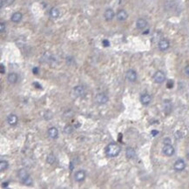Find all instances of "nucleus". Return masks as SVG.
<instances>
[{
	"label": "nucleus",
	"instance_id": "nucleus-8",
	"mask_svg": "<svg viewBox=\"0 0 189 189\" xmlns=\"http://www.w3.org/2000/svg\"><path fill=\"white\" fill-rule=\"evenodd\" d=\"M86 174L84 170H78L74 174V180L77 182H81L86 179Z\"/></svg>",
	"mask_w": 189,
	"mask_h": 189
},
{
	"label": "nucleus",
	"instance_id": "nucleus-26",
	"mask_svg": "<svg viewBox=\"0 0 189 189\" xmlns=\"http://www.w3.org/2000/svg\"><path fill=\"white\" fill-rule=\"evenodd\" d=\"M52 117H53V114H52V112H50V111H47V112L45 113V119H46V120L51 119Z\"/></svg>",
	"mask_w": 189,
	"mask_h": 189
},
{
	"label": "nucleus",
	"instance_id": "nucleus-34",
	"mask_svg": "<svg viewBox=\"0 0 189 189\" xmlns=\"http://www.w3.org/2000/svg\"><path fill=\"white\" fill-rule=\"evenodd\" d=\"M33 86H36V88H38V89H42V86H41V85H39L38 83H37V82H34L33 84H32Z\"/></svg>",
	"mask_w": 189,
	"mask_h": 189
},
{
	"label": "nucleus",
	"instance_id": "nucleus-2",
	"mask_svg": "<svg viewBox=\"0 0 189 189\" xmlns=\"http://www.w3.org/2000/svg\"><path fill=\"white\" fill-rule=\"evenodd\" d=\"M95 102L99 105H105L109 101V98L105 93H98L94 99Z\"/></svg>",
	"mask_w": 189,
	"mask_h": 189
},
{
	"label": "nucleus",
	"instance_id": "nucleus-33",
	"mask_svg": "<svg viewBox=\"0 0 189 189\" xmlns=\"http://www.w3.org/2000/svg\"><path fill=\"white\" fill-rule=\"evenodd\" d=\"M151 134H152V136L155 137V136H157V135L159 134V131H157V130H153V131L151 132Z\"/></svg>",
	"mask_w": 189,
	"mask_h": 189
},
{
	"label": "nucleus",
	"instance_id": "nucleus-6",
	"mask_svg": "<svg viewBox=\"0 0 189 189\" xmlns=\"http://www.w3.org/2000/svg\"><path fill=\"white\" fill-rule=\"evenodd\" d=\"M185 167H186V163H185V161H184L183 160H181V159L177 160L175 161L174 165V170H176V171H178V172L183 171V170L185 169Z\"/></svg>",
	"mask_w": 189,
	"mask_h": 189
},
{
	"label": "nucleus",
	"instance_id": "nucleus-35",
	"mask_svg": "<svg viewBox=\"0 0 189 189\" xmlns=\"http://www.w3.org/2000/svg\"><path fill=\"white\" fill-rule=\"evenodd\" d=\"M185 72H186V74L187 76H189V66H186V68H185Z\"/></svg>",
	"mask_w": 189,
	"mask_h": 189
},
{
	"label": "nucleus",
	"instance_id": "nucleus-32",
	"mask_svg": "<svg viewBox=\"0 0 189 189\" xmlns=\"http://www.w3.org/2000/svg\"><path fill=\"white\" fill-rule=\"evenodd\" d=\"M38 72H39V68H38V67L36 66V67H33V68H32V73H34V74L36 75V74H38Z\"/></svg>",
	"mask_w": 189,
	"mask_h": 189
},
{
	"label": "nucleus",
	"instance_id": "nucleus-13",
	"mask_svg": "<svg viewBox=\"0 0 189 189\" xmlns=\"http://www.w3.org/2000/svg\"><path fill=\"white\" fill-rule=\"evenodd\" d=\"M152 101V97L148 93H144L140 96V102L144 106H147Z\"/></svg>",
	"mask_w": 189,
	"mask_h": 189
},
{
	"label": "nucleus",
	"instance_id": "nucleus-14",
	"mask_svg": "<svg viewBox=\"0 0 189 189\" xmlns=\"http://www.w3.org/2000/svg\"><path fill=\"white\" fill-rule=\"evenodd\" d=\"M73 93L76 97H82L84 94H85V88H84L82 86H76L73 88Z\"/></svg>",
	"mask_w": 189,
	"mask_h": 189
},
{
	"label": "nucleus",
	"instance_id": "nucleus-17",
	"mask_svg": "<svg viewBox=\"0 0 189 189\" xmlns=\"http://www.w3.org/2000/svg\"><path fill=\"white\" fill-rule=\"evenodd\" d=\"M18 76L16 72H11L7 76V80L10 84H16L17 82Z\"/></svg>",
	"mask_w": 189,
	"mask_h": 189
},
{
	"label": "nucleus",
	"instance_id": "nucleus-22",
	"mask_svg": "<svg viewBox=\"0 0 189 189\" xmlns=\"http://www.w3.org/2000/svg\"><path fill=\"white\" fill-rule=\"evenodd\" d=\"M9 166V163L7 160H1L0 161V171L4 172L5 171Z\"/></svg>",
	"mask_w": 189,
	"mask_h": 189
},
{
	"label": "nucleus",
	"instance_id": "nucleus-21",
	"mask_svg": "<svg viewBox=\"0 0 189 189\" xmlns=\"http://www.w3.org/2000/svg\"><path fill=\"white\" fill-rule=\"evenodd\" d=\"M163 107H164V111L166 113H169L172 111V104L170 100H164Z\"/></svg>",
	"mask_w": 189,
	"mask_h": 189
},
{
	"label": "nucleus",
	"instance_id": "nucleus-5",
	"mask_svg": "<svg viewBox=\"0 0 189 189\" xmlns=\"http://www.w3.org/2000/svg\"><path fill=\"white\" fill-rule=\"evenodd\" d=\"M158 46H159V49L162 52L164 51H166L168 50L169 47H170V42L168 39L166 38H163L161 40H160L159 44H158Z\"/></svg>",
	"mask_w": 189,
	"mask_h": 189
},
{
	"label": "nucleus",
	"instance_id": "nucleus-10",
	"mask_svg": "<svg viewBox=\"0 0 189 189\" xmlns=\"http://www.w3.org/2000/svg\"><path fill=\"white\" fill-rule=\"evenodd\" d=\"M125 77L127 78L130 81V82H135L137 80V72L133 70V69H130L127 72V74H125Z\"/></svg>",
	"mask_w": 189,
	"mask_h": 189
},
{
	"label": "nucleus",
	"instance_id": "nucleus-31",
	"mask_svg": "<svg viewBox=\"0 0 189 189\" xmlns=\"http://www.w3.org/2000/svg\"><path fill=\"white\" fill-rule=\"evenodd\" d=\"M0 72H1V74H5V67L4 66V64L0 65Z\"/></svg>",
	"mask_w": 189,
	"mask_h": 189
},
{
	"label": "nucleus",
	"instance_id": "nucleus-16",
	"mask_svg": "<svg viewBox=\"0 0 189 189\" xmlns=\"http://www.w3.org/2000/svg\"><path fill=\"white\" fill-rule=\"evenodd\" d=\"M22 18H23V14L19 11L14 12L11 17V20L13 23H19L20 21L22 20Z\"/></svg>",
	"mask_w": 189,
	"mask_h": 189
},
{
	"label": "nucleus",
	"instance_id": "nucleus-1",
	"mask_svg": "<svg viewBox=\"0 0 189 189\" xmlns=\"http://www.w3.org/2000/svg\"><path fill=\"white\" fill-rule=\"evenodd\" d=\"M105 151H106L107 156H108L110 158H115L120 153L121 147L116 143H110L109 145H107Z\"/></svg>",
	"mask_w": 189,
	"mask_h": 189
},
{
	"label": "nucleus",
	"instance_id": "nucleus-9",
	"mask_svg": "<svg viewBox=\"0 0 189 189\" xmlns=\"http://www.w3.org/2000/svg\"><path fill=\"white\" fill-rule=\"evenodd\" d=\"M17 176H18V178H19V180H21V182L24 183V182L30 177V174L27 173V171H26L25 169L22 168V169H20V170L18 171Z\"/></svg>",
	"mask_w": 189,
	"mask_h": 189
},
{
	"label": "nucleus",
	"instance_id": "nucleus-27",
	"mask_svg": "<svg viewBox=\"0 0 189 189\" xmlns=\"http://www.w3.org/2000/svg\"><path fill=\"white\" fill-rule=\"evenodd\" d=\"M32 182H33V181H32V177L30 176L23 184H25V185H26V186H32Z\"/></svg>",
	"mask_w": 189,
	"mask_h": 189
},
{
	"label": "nucleus",
	"instance_id": "nucleus-23",
	"mask_svg": "<svg viewBox=\"0 0 189 189\" xmlns=\"http://www.w3.org/2000/svg\"><path fill=\"white\" fill-rule=\"evenodd\" d=\"M14 1L15 0H1L0 6H1V8H4V6H10L14 3Z\"/></svg>",
	"mask_w": 189,
	"mask_h": 189
},
{
	"label": "nucleus",
	"instance_id": "nucleus-11",
	"mask_svg": "<svg viewBox=\"0 0 189 189\" xmlns=\"http://www.w3.org/2000/svg\"><path fill=\"white\" fill-rule=\"evenodd\" d=\"M104 17L106 18V20L107 21H111L113 19V17H115V12L113 9L111 8H108L105 11V13H104Z\"/></svg>",
	"mask_w": 189,
	"mask_h": 189
},
{
	"label": "nucleus",
	"instance_id": "nucleus-12",
	"mask_svg": "<svg viewBox=\"0 0 189 189\" xmlns=\"http://www.w3.org/2000/svg\"><path fill=\"white\" fill-rule=\"evenodd\" d=\"M146 26H147V21H146L145 18L140 17L139 19H137V21H136V27L139 30H143Z\"/></svg>",
	"mask_w": 189,
	"mask_h": 189
},
{
	"label": "nucleus",
	"instance_id": "nucleus-24",
	"mask_svg": "<svg viewBox=\"0 0 189 189\" xmlns=\"http://www.w3.org/2000/svg\"><path fill=\"white\" fill-rule=\"evenodd\" d=\"M73 130H74V127H72V125H65V127H64V133H65L66 134H71V133H72Z\"/></svg>",
	"mask_w": 189,
	"mask_h": 189
},
{
	"label": "nucleus",
	"instance_id": "nucleus-15",
	"mask_svg": "<svg viewBox=\"0 0 189 189\" xmlns=\"http://www.w3.org/2000/svg\"><path fill=\"white\" fill-rule=\"evenodd\" d=\"M7 122L11 127H15L18 122V118L16 114H10L7 117Z\"/></svg>",
	"mask_w": 189,
	"mask_h": 189
},
{
	"label": "nucleus",
	"instance_id": "nucleus-19",
	"mask_svg": "<svg viewBox=\"0 0 189 189\" xmlns=\"http://www.w3.org/2000/svg\"><path fill=\"white\" fill-rule=\"evenodd\" d=\"M125 156L128 159H134L136 157V152L133 147H127L125 150Z\"/></svg>",
	"mask_w": 189,
	"mask_h": 189
},
{
	"label": "nucleus",
	"instance_id": "nucleus-29",
	"mask_svg": "<svg viewBox=\"0 0 189 189\" xmlns=\"http://www.w3.org/2000/svg\"><path fill=\"white\" fill-rule=\"evenodd\" d=\"M102 45H103L105 47H108V46H110V42H109V40H107V39H104V40L102 41Z\"/></svg>",
	"mask_w": 189,
	"mask_h": 189
},
{
	"label": "nucleus",
	"instance_id": "nucleus-36",
	"mask_svg": "<svg viewBox=\"0 0 189 189\" xmlns=\"http://www.w3.org/2000/svg\"><path fill=\"white\" fill-rule=\"evenodd\" d=\"M8 186H9V183H8V182H3V183H2V187H4V188L8 187Z\"/></svg>",
	"mask_w": 189,
	"mask_h": 189
},
{
	"label": "nucleus",
	"instance_id": "nucleus-30",
	"mask_svg": "<svg viewBox=\"0 0 189 189\" xmlns=\"http://www.w3.org/2000/svg\"><path fill=\"white\" fill-rule=\"evenodd\" d=\"M166 86H167V88H169V89H171V88H173L174 87V81L173 80H168V82H167V84H166Z\"/></svg>",
	"mask_w": 189,
	"mask_h": 189
},
{
	"label": "nucleus",
	"instance_id": "nucleus-4",
	"mask_svg": "<svg viewBox=\"0 0 189 189\" xmlns=\"http://www.w3.org/2000/svg\"><path fill=\"white\" fill-rule=\"evenodd\" d=\"M153 80L157 84H162L166 80V75L161 71H157L153 75Z\"/></svg>",
	"mask_w": 189,
	"mask_h": 189
},
{
	"label": "nucleus",
	"instance_id": "nucleus-7",
	"mask_svg": "<svg viewBox=\"0 0 189 189\" xmlns=\"http://www.w3.org/2000/svg\"><path fill=\"white\" fill-rule=\"evenodd\" d=\"M116 17L119 21H120V22H123V21H125L127 19L128 17V13L127 12V11H125L123 9L119 10L117 14H116Z\"/></svg>",
	"mask_w": 189,
	"mask_h": 189
},
{
	"label": "nucleus",
	"instance_id": "nucleus-20",
	"mask_svg": "<svg viewBox=\"0 0 189 189\" xmlns=\"http://www.w3.org/2000/svg\"><path fill=\"white\" fill-rule=\"evenodd\" d=\"M49 15H50V17H51L52 18L56 19V18H58V17H59L60 12H59V11H58V8H56V7H52V8L50 10V11H49Z\"/></svg>",
	"mask_w": 189,
	"mask_h": 189
},
{
	"label": "nucleus",
	"instance_id": "nucleus-25",
	"mask_svg": "<svg viewBox=\"0 0 189 189\" xmlns=\"http://www.w3.org/2000/svg\"><path fill=\"white\" fill-rule=\"evenodd\" d=\"M56 161V157L53 153H50L46 158V162L50 165H52Z\"/></svg>",
	"mask_w": 189,
	"mask_h": 189
},
{
	"label": "nucleus",
	"instance_id": "nucleus-18",
	"mask_svg": "<svg viewBox=\"0 0 189 189\" xmlns=\"http://www.w3.org/2000/svg\"><path fill=\"white\" fill-rule=\"evenodd\" d=\"M48 136L51 138V139H57L58 136V131L56 127H50L48 129Z\"/></svg>",
	"mask_w": 189,
	"mask_h": 189
},
{
	"label": "nucleus",
	"instance_id": "nucleus-28",
	"mask_svg": "<svg viewBox=\"0 0 189 189\" xmlns=\"http://www.w3.org/2000/svg\"><path fill=\"white\" fill-rule=\"evenodd\" d=\"M5 24L4 22H1L0 23V32L3 33L5 32Z\"/></svg>",
	"mask_w": 189,
	"mask_h": 189
},
{
	"label": "nucleus",
	"instance_id": "nucleus-3",
	"mask_svg": "<svg viewBox=\"0 0 189 189\" xmlns=\"http://www.w3.org/2000/svg\"><path fill=\"white\" fill-rule=\"evenodd\" d=\"M163 153L166 155V156H168V157H171L174 154V146L170 144H165L164 146H163Z\"/></svg>",
	"mask_w": 189,
	"mask_h": 189
}]
</instances>
